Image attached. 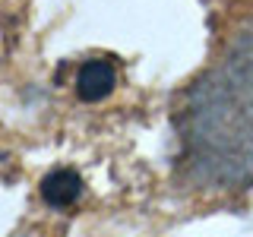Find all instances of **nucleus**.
Here are the masks:
<instances>
[{
	"mask_svg": "<svg viewBox=\"0 0 253 237\" xmlns=\"http://www.w3.org/2000/svg\"><path fill=\"white\" fill-rule=\"evenodd\" d=\"M117 85V73L111 67V60L105 57H95V60H85L79 67V76H76V95L83 101H101L114 92Z\"/></svg>",
	"mask_w": 253,
	"mask_h": 237,
	"instance_id": "nucleus-1",
	"label": "nucleus"
},
{
	"mask_svg": "<svg viewBox=\"0 0 253 237\" xmlns=\"http://www.w3.org/2000/svg\"><path fill=\"white\" fill-rule=\"evenodd\" d=\"M42 196L54 209H67V205H73L79 196H83V177H79L76 171L57 168L42 180Z\"/></svg>",
	"mask_w": 253,
	"mask_h": 237,
	"instance_id": "nucleus-2",
	"label": "nucleus"
}]
</instances>
